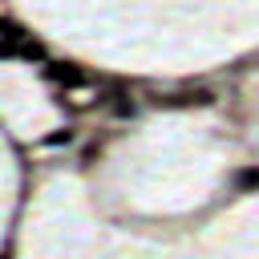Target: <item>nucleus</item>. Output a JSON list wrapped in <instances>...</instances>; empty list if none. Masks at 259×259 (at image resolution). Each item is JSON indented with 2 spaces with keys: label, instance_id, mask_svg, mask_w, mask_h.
<instances>
[{
  "label": "nucleus",
  "instance_id": "f257e3e1",
  "mask_svg": "<svg viewBox=\"0 0 259 259\" xmlns=\"http://www.w3.org/2000/svg\"><path fill=\"white\" fill-rule=\"evenodd\" d=\"M65 97H69L73 109H89V105H97V89H89V85H73Z\"/></svg>",
  "mask_w": 259,
  "mask_h": 259
},
{
  "label": "nucleus",
  "instance_id": "f03ea898",
  "mask_svg": "<svg viewBox=\"0 0 259 259\" xmlns=\"http://www.w3.org/2000/svg\"><path fill=\"white\" fill-rule=\"evenodd\" d=\"M239 186H259V170H243L239 174Z\"/></svg>",
  "mask_w": 259,
  "mask_h": 259
}]
</instances>
